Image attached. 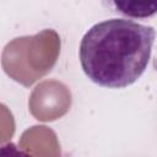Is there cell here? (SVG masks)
Returning a JSON list of instances; mask_svg holds the SVG:
<instances>
[{"mask_svg":"<svg viewBox=\"0 0 157 157\" xmlns=\"http://www.w3.org/2000/svg\"><path fill=\"white\" fill-rule=\"evenodd\" d=\"M155 38L153 27L129 18L98 22L81 39L82 70L102 87H128L147 69Z\"/></svg>","mask_w":157,"mask_h":157,"instance_id":"1","label":"cell"},{"mask_svg":"<svg viewBox=\"0 0 157 157\" xmlns=\"http://www.w3.org/2000/svg\"><path fill=\"white\" fill-rule=\"evenodd\" d=\"M117 11L134 18H145L157 12V1H114Z\"/></svg>","mask_w":157,"mask_h":157,"instance_id":"2","label":"cell"},{"mask_svg":"<svg viewBox=\"0 0 157 157\" xmlns=\"http://www.w3.org/2000/svg\"><path fill=\"white\" fill-rule=\"evenodd\" d=\"M0 157H32L27 152L20 150L13 142H7L0 148Z\"/></svg>","mask_w":157,"mask_h":157,"instance_id":"3","label":"cell"}]
</instances>
